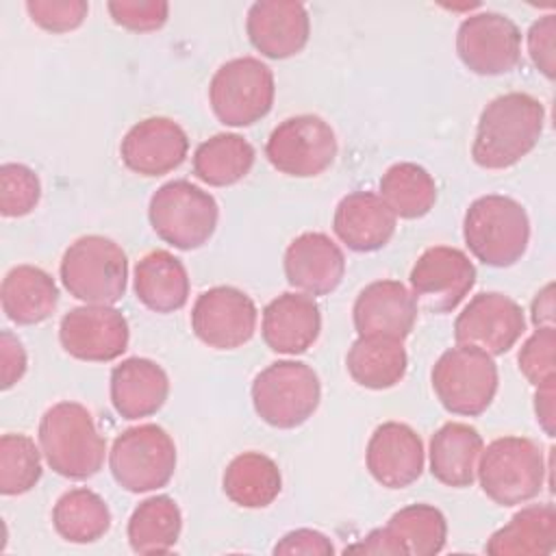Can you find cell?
<instances>
[{
	"label": "cell",
	"mask_w": 556,
	"mask_h": 556,
	"mask_svg": "<svg viewBox=\"0 0 556 556\" xmlns=\"http://www.w3.org/2000/svg\"><path fill=\"white\" fill-rule=\"evenodd\" d=\"M545 109L523 91L493 98L480 113L471 156L484 169H506L534 150L543 135Z\"/></svg>",
	"instance_id": "1"
},
{
	"label": "cell",
	"mask_w": 556,
	"mask_h": 556,
	"mask_svg": "<svg viewBox=\"0 0 556 556\" xmlns=\"http://www.w3.org/2000/svg\"><path fill=\"white\" fill-rule=\"evenodd\" d=\"M37 437L46 463L59 476L87 480L102 469L106 441L83 404L59 402L50 406L39 421Z\"/></svg>",
	"instance_id": "2"
},
{
	"label": "cell",
	"mask_w": 556,
	"mask_h": 556,
	"mask_svg": "<svg viewBox=\"0 0 556 556\" xmlns=\"http://www.w3.org/2000/svg\"><path fill=\"white\" fill-rule=\"evenodd\" d=\"M463 237L480 263L510 267L528 250L530 219L517 200L497 193L482 195L465 213Z\"/></svg>",
	"instance_id": "3"
},
{
	"label": "cell",
	"mask_w": 556,
	"mask_h": 556,
	"mask_svg": "<svg viewBox=\"0 0 556 556\" xmlns=\"http://www.w3.org/2000/svg\"><path fill=\"white\" fill-rule=\"evenodd\" d=\"M476 476L484 495L500 506L530 502L545 482L541 445L528 437H500L482 447Z\"/></svg>",
	"instance_id": "4"
},
{
	"label": "cell",
	"mask_w": 556,
	"mask_h": 556,
	"mask_svg": "<svg viewBox=\"0 0 556 556\" xmlns=\"http://www.w3.org/2000/svg\"><path fill=\"white\" fill-rule=\"evenodd\" d=\"M61 282L85 304H115L126 293L128 261L109 237L87 235L70 243L61 258Z\"/></svg>",
	"instance_id": "5"
},
{
	"label": "cell",
	"mask_w": 556,
	"mask_h": 556,
	"mask_svg": "<svg viewBox=\"0 0 556 556\" xmlns=\"http://www.w3.org/2000/svg\"><path fill=\"white\" fill-rule=\"evenodd\" d=\"M217 217L215 198L189 180L161 185L148 204L152 230L178 250H195L208 243L217 228Z\"/></svg>",
	"instance_id": "6"
},
{
	"label": "cell",
	"mask_w": 556,
	"mask_h": 556,
	"mask_svg": "<svg viewBox=\"0 0 556 556\" xmlns=\"http://www.w3.org/2000/svg\"><path fill=\"white\" fill-rule=\"evenodd\" d=\"M430 382L447 413L478 417L491 406L500 376L493 356L471 345H456L439 356Z\"/></svg>",
	"instance_id": "7"
},
{
	"label": "cell",
	"mask_w": 556,
	"mask_h": 556,
	"mask_svg": "<svg viewBox=\"0 0 556 556\" xmlns=\"http://www.w3.org/2000/svg\"><path fill=\"white\" fill-rule=\"evenodd\" d=\"M321 384L313 367L300 361H276L256 374L252 404L256 415L280 430L302 426L317 410Z\"/></svg>",
	"instance_id": "8"
},
{
	"label": "cell",
	"mask_w": 556,
	"mask_h": 556,
	"mask_svg": "<svg viewBox=\"0 0 556 556\" xmlns=\"http://www.w3.org/2000/svg\"><path fill=\"white\" fill-rule=\"evenodd\" d=\"M274 96V74L254 56L226 61L208 85V102L215 117L235 128L261 122L271 111Z\"/></svg>",
	"instance_id": "9"
},
{
	"label": "cell",
	"mask_w": 556,
	"mask_h": 556,
	"mask_svg": "<svg viewBox=\"0 0 556 556\" xmlns=\"http://www.w3.org/2000/svg\"><path fill=\"white\" fill-rule=\"evenodd\" d=\"M113 480L130 493L165 486L176 469L174 439L156 424L126 428L109 452Z\"/></svg>",
	"instance_id": "10"
},
{
	"label": "cell",
	"mask_w": 556,
	"mask_h": 556,
	"mask_svg": "<svg viewBox=\"0 0 556 556\" xmlns=\"http://www.w3.org/2000/svg\"><path fill=\"white\" fill-rule=\"evenodd\" d=\"M265 156L280 174L295 178L319 176L337 156V137L319 115H293L271 130Z\"/></svg>",
	"instance_id": "11"
},
{
	"label": "cell",
	"mask_w": 556,
	"mask_h": 556,
	"mask_svg": "<svg viewBox=\"0 0 556 556\" xmlns=\"http://www.w3.org/2000/svg\"><path fill=\"white\" fill-rule=\"evenodd\" d=\"M456 52L469 72L500 76L517 67L521 59V33L510 17L482 11L460 22Z\"/></svg>",
	"instance_id": "12"
},
{
	"label": "cell",
	"mask_w": 556,
	"mask_h": 556,
	"mask_svg": "<svg viewBox=\"0 0 556 556\" xmlns=\"http://www.w3.org/2000/svg\"><path fill=\"white\" fill-rule=\"evenodd\" d=\"M408 280L417 306L450 313L476 285V267L463 250L434 245L415 261Z\"/></svg>",
	"instance_id": "13"
},
{
	"label": "cell",
	"mask_w": 556,
	"mask_h": 556,
	"mask_svg": "<svg viewBox=\"0 0 556 556\" xmlns=\"http://www.w3.org/2000/svg\"><path fill=\"white\" fill-rule=\"evenodd\" d=\"M256 317V304L245 291L222 285L198 295L191 308V330L213 350H235L252 339Z\"/></svg>",
	"instance_id": "14"
},
{
	"label": "cell",
	"mask_w": 556,
	"mask_h": 556,
	"mask_svg": "<svg viewBox=\"0 0 556 556\" xmlns=\"http://www.w3.org/2000/svg\"><path fill=\"white\" fill-rule=\"evenodd\" d=\"M523 330V308L513 298L497 291L473 295L454 321L456 343L478 348L489 356L506 354Z\"/></svg>",
	"instance_id": "15"
},
{
	"label": "cell",
	"mask_w": 556,
	"mask_h": 556,
	"mask_svg": "<svg viewBox=\"0 0 556 556\" xmlns=\"http://www.w3.org/2000/svg\"><path fill=\"white\" fill-rule=\"evenodd\" d=\"M130 330L122 311L106 304H85L67 311L59 324L63 350L78 361L109 363L128 348Z\"/></svg>",
	"instance_id": "16"
},
{
	"label": "cell",
	"mask_w": 556,
	"mask_h": 556,
	"mask_svg": "<svg viewBox=\"0 0 556 556\" xmlns=\"http://www.w3.org/2000/svg\"><path fill=\"white\" fill-rule=\"evenodd\" d=\"M189 139L182 126L169 117H146L122 139L119 154L124 165L139 176H163L182 165Z\"/></svg>",
	"instance_id": "17"
},
{
	"label": "cell",
	"mask_w": 556,
	"mask_h": 556,
	"mask_svg": "<svg viewBox=\"0 0 556 556\" xmlns=\"http://www.w3.org/2000/svg\"><path fill=\"white\" fill-rule=\"evenodd\" d=\"M250 43L267 59H289L304 50L311 35L306 7L293 0H261L248 9Z\"/></svg>",
	"instance_id": "18"
},
{
	"label": "cell",
	"mask_w": 556,
	"mask_h": 556,
	"mask_svg": "<svg viewBox=\"0 0 556 556\" xmlns=\"http://www.w3.org/2000/svg\"><path fill=\"white\" fill-rule=\"evenodd\" d=\"M424 443L400 421L380 424L369 437L365 463L371 478L387 489L410 486L424 471Z\"/></svg>",
	"instance_id": "19"
},
{
	"label": "cell",
	"mask_w": 556,
	"mask_h": 556,
	"mask_svg": "<svg viewBox=\"0 0 556 556\" xmlns=\"http://www.w3.org/2000/svg\"><path fill=\"white\" fill-rule=\"evenodd\" d=\"M417 302L400 280L369 282L352 306L358 337H391L404 341L417 321Z\"/></svg>",
	"instance_id": "20"
},
{
	"label": "cell",
	"mask_w": 556,
	"mask_h": 556,
	"mask_svg": "<svg viewBox=\"0 0 556 556\" xmlns=\"http://www.w3.org/2000/svg\"><path fill=\"white\" fill-rule=\"evenodd\" d=\"M343 274L345 256L324 232H304L285 252L287 282L308 295L332 293L341 285Z\"/></svg>",
	"instance_id": "21"
},
{
	"label": "cell",
	"mask_w": 556,
	"mask_h": 556,
	"mask_svg": "<svg viewBox=\"0 0 556 556\" xmlns=\"http://www.w3.org/2000/svg\"><path fill=\"white\" fill-rule=\"evenodd\" d=\"M319 330L321 313L311 295L287 291L263 311L261 334L271 352L302 354L317 341Z\"/></svg>",
	"instance_id": "22"
},
{
	"label": "cell",
	"mask_w": 556,
	"mask_h": 556,
	"mask_svg": "<svg viewBox=\"0 0 556 556\" xmlns=\"http://www.w3.org/2000/svg\"><path fill=\"white\" fill-rule=\"evenodd\" d=\"M332 230L354 252H376L395 232V215L374 191H352L334 208Z\"/></svg>",
	"instance_id": "23"
},
{
	"label": "cell",
	"mask_w": 556,
	"mask_h": 556,
	"mask_svg": "<svg viewBox=\"0 0 556 556\" xmlns=\"http://www.w3.org/2000/svg\"><path fill=\"white\" fill-rule=\"evenodd\" d=\"M111 404L124 419L154 415L169 395V378L150 358H126L111 371Z\"/></svg>",
	"instance_id": "24"
},
{
	"label": "cell",
	"mask_w": 556,
	"mask_h": 556,
	"mask_svg": "<svg viewBox=\"0 0 556 556\" xmlns=\"http://www.w3.org/2000/svg\"><path fill=\"white\" fill-rule=\"evenodd\" d=\"M482 447V437L473 426L447 421L430 439V473L452 489L471 486Z\"/></svg>",
	"instance_id": "25"
},
{
	"label": "cell",
	"mask_w": 556,
	"mask_h": 556,
	"mask_svg": "<svg viewBox=\"0 0 556 556\" xmlns=\"http://www.w3.org/2000/svg\"><path fill=\"white\" fill-rule=\"evenodd\" d=\"M135 295L154 313L180 311L189 300V276L178 256L167 250L148 252L135 265Z\"/></svg>",
	"instance_id": "26"
},
{
	"label": "cell",
	"mask_w": 556,
	"mask_h": 556,
	"mask_svg": "<svg viewBox=\"0 0 556 556\" xmlns=\"http://www.w3.org/2000/svg\"><path fill=\"white\" fill-rule=\"evenodd\" d=\"M0 300L4 315L20 324L33 326L46 321L59 304V287L54 278L35 265H17L7 271Z\"/></svg>",
	"instance_id": "27"
},
{
	"label": "cell",
	"mask_w": 556,
	"mask_h": 556,
	"mask_svg": "<svg viewBox=\"0 0 556 556\" xmlns=\"http://www.w3.org/2000/svg\"><path fill=\"white\" fill-rule=\"evenodd\" d=\"M491 556H545L556 549V510L552 504H532L495 530L484 545Z\"/></svg>",
	"instance_id": "28"
},
{
	"label": "cell",
	"mask_w": 556,
	"mask_h": 556,
	"mask_svg": "<svg viewBox=\"0 0 556 556\" xmlns=\"http://www.w3.org/2000/svg\"><path fill=\"white\" fill-rule=\"evenodd\" d=\"M345 365L356 384L382 391L404 378L408 356L400 339L358 337L345 356Z\"/></svg>",
	"instance_id": "29"
},
{
	"label": "cell",
	"mask_w": 556,
	"mask_h": 556,
	"mask_svg": "<svg viewBox=\"0 0 556 556\" xmlns=\"http://www.w3.org/2000/svg\"><path fill=\"white\" fill-rule=\"evenodd\" d=\"M222 486L232 504L241 508H265L278 497L282 476L269 456L243 452L228 463Z\"/></svg>",
	"instance_id": "30"
},
{
	"label": "cell",
	"mask_w": 556,
	"mask_h": 556,
	"mask_svg": "<svg viewBox=\"0 0 556 556\" xmlns=\"http://www.w3.org/2000/svg\"><path fill=\"white\" fill-rule=\"evenodd\" d=\"M256 152L248 139L235 132H219L202 141L193 152V174L211 187H230L243 180Z\"/></svg>",
	"instance_id": "31"
},
{
	"label": "cell",
	"mask_w": 556,
	"mask_h": 556,
	"mask_svg": "<svg viewBox=\"0 0 556 556\" xmlns=\"http://www.w3.org/2000/svg\"><path fill=\"white\" fill-rule=\"evenodd\" d=\"M182 515L174 497L152 495L132 510L128 519V543L137 554H165L180 536Z\"/></svg>",
	"instance_id": "32"
},
{
	"label": "cell",
	"mask_w": 556,
	"mask_h": 556,
	"mask_svg": "<svg viewBox=\"0 0 556 556\" xmlns=\"http://www.w3.org/2000/svg\"><path fill=\"white\" fill-rule=\"evenodd\" d=\"M52 526L70 543H93L109 532L111 510L96 491L70 489L52 508Z\"/></svg>",
	"instance_id": "33"
},
{
	"label": "cell",
	"mask_w": 556,
	"mask_h": 556,
	"mask_svg": "<svg viewBox=\"0 0 556 556\" xmlns=\"http://www.w3.org/2000/svg\"><path fill=\"white\" fill-rule=\"evenodd\" d=\"M382 202L395 217L419 219L437 202V185L430 172L417 163H395L380 178Z\"/></svg>",
	"instance_id": "34"
},
{
	"label": "cell",
	"mask_w": 556,
	"mask_h": 556,
	"mask_svg": "<svg viewBox=\"0 0 556 556\" xmlns=\"http://www.w3.org/2000/svg\"><path fill=\"white\" fill-rule=\"evenodd\" d=\"M387 530L400 541L406 556H434L445 547V515L430 504H410L391 515Z\"/></svg>",
	"instance_id": "35"
},
{
	"label": "cell",
	"mask_w": 556,
	"mask_h": 556,
	"mask_svg": "<svg viewBox=\"0 0 556 556\" xmlns=\"http://www.w3.org/2000/svg\"><path fill=\"white\" fill-rule=\"evenodd\" d=\"M41 478V458L35 441L26 434L7 432L0 437V493H28Z\"/></svg>",
	"instance_id": "36"
},
{
	"label": "cell",
	"mask_w": 556,
	"mask_h": 556,
	"mask_svg": "<svg viewBox=\"0 0 556 556\" xmlns=\"http://www.w3.org/2000/svg\"><path fill=\"white\" fill-rule=\"evenodd\" d=\"M41 198L39 176L22 163H4L0 167V213L4 217L28 215Z\"/></svg>",
	"instance_id": "37"
},
{
	"label": "cell",
	"mask_w": 556,
	"mask_h": 556,
	"mask_svg": "<svg viewBox=\"0 0 556 556\" xmlns=\"http://www.w3.org/2000/svg\"><path fill=\"white\" fill-rule=\"evenodd\" d=\"M556 330L554 328H536L519 350L517 363L519 371L534 387L556 382Z\"/></svg>",
	"instance_id": "38"
},
{
	"label": "cell",
	"mask_w": 556,
	"mask_h": 556,
	"mask_svg": "<svg viewBox=\"0 0 556 556\" xmlns=\"http://www.w3.org/2000/svg\"><path fill=\"white\" fill-rule=\"evenodd\" d=\"M26 11L39 28L48 33H70L85 22L89 4L85 0H28Z\"/></svg>",
	"instance_id": "39"
},
{
	"label": "cell",
	"mask_w": 556,
	"mask_h": 556,
	"mask_svg": "<svg viewBox=\"0 0 556 556\" xmlns=\"http://www.w3.org/2000/svg\"><path fill=\"white\" fill-rule=\"evenodd\" d=\"M106 9L117 26L132 33L159 30L169 13V4L163 0H113Z\"/></svg>",
	"instance_id": "40"
},
{
	"label": "cell",
	"mask_w": 556,
	"mask_h": 556,
	"mask_svg": "<svg viewBox=\"0 0 556 556\" xmlns=\"http://www.w3.org/2000/svg\"><path fill=\"white\" fill-rule=\"evenodd\" d=\"M554 37H556V15H543L528 30V54L534 67L545 76L554 78L556 61H554Z\"/></svg>",
	"instance_id": "41"
},
{
	"label": "cell",
	"mask_w": 556,
	"mask_h": 556,
	"mask_svg": "<svg viewBox=\"0 0 556 556\" xmlns=\"http://www.w3.org/2000/svg\"><path fill=\"white\" fill-rule=\"evenodd\" d=\"M274 554H306V556H330L334 547L326 534L311 528H300L285 534L276 545Z\"/></svg>",
	"instance_id": "42"
},
{
	"label": "cell",
	"mask_w": 556,
	"mask_h": 556,
	"mask_svg": "<svg viewBox=\"0 0 556 556\" xmlns=\"http://www.w3.org/2000/svg\"><path fill=\"white\" fill-rule=\"evenodd\" d=\"M26 352L17 337H13L9 330H2L0 334V376H2V389H11L22 376L26 374Z\"/></svg>",
	"instance_id": "43"
},
{
	"label": "cell",
	"mask_w": 556,
	"mask_h": 556,
	"mask_svg": "<svg viewBox=\"0 0 556 556\" xmlns=\"http://www.w3.org/2000/svg\"><path fill=\"white\" fill-rule=\"evenodd\" d=\"M345 552H356V554H391V556H406L404 547L400 545V541L384 528H376L371 530L363 541L350 545Z\"/></svg>",
	"instance_id": "44"
},
{
	"label": "cell",
	"mask_w": 556,
	"mask_h": 556,
	"mask_svg": "<svg viewBox=\"0 0 556 556\" xmlns=\"http://www.w3.org/2000/svg\"><path fill=\"white\" fill-rule=\"evenodd\" d=\"M554 389L556 382H547L536 387L534 393V413H536V421L539 426L545 430L547 437H554V421H556V406H554Z\"/></svg>",
	"instance_id": "45"
},
{
	"label": "cell",
	"mask_w": 556,
	"mask_h": 556,
	"mask_svg": "<svg viewBox=\"0 0 556 556\" xmlns=\"http://www.w3.org/2000/svg\"><path fill=\"white\" fill-rule=\"evenodd\" d=\"M532 324L536 328H554V285H545L532 300Z\"/></svg>",
	"instance_id": "46"
}]
</instances>
